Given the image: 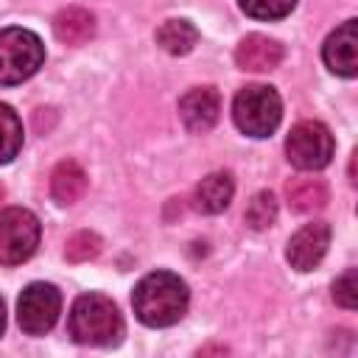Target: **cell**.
I'll return each instance as SVG.
<instances>
[{
	"label": "cell",
	"instance_id": "cell-1",
	"mask_svg": "<svg viewBox=\"0 0 358 358\" xmlns=\"http://www.w3.org/2000/svg\"><path fill=\"white\" fill-rule=\"evenodd\" d=\"M190 291L179 274L151 271L145 274L131 294L134 313L148 327H171L187 313Z\"/></svg>",
	"mask_w": 358,
	"mask_h": 358
},
{
	"label": "cell",
	"instance_id": "cell-2",
	"mask_svg": "<svg viewBox=\"0 0 358 358\" xmlns=\"http://www.w3.org/2000/svg\"><path fill=\"white\" fill-rule=\"evenodd\" d=\"M67 330L73 341L90 347L117 344L123 336V319L117 305L103 294H81L67 316Z\"/></svg>",
	"mask_w": 358,
	"mask_h": 358
},
{
	"label": "cell",
	"instance_id": "cell-3",
	"mask_svg": "<svg viewBox=\"0 0 358 358\" xmlns=\"http://www.w3.org/2000/svg\"><path fill=\"white\" fill-rule=\"evenodd\" d=\"M235 126L249 137H268L282 120V101L268 84H246L232 103Z\"/></svg>",
	"mask_w": 358,
	"mask_h": 358
},
{
	"label": "cell",
	"instance_id": "cell-4",
	"mask_svg": "<svg viewBox=\"0 0 358 358\" xmlns=\"http://www.w3.org/2000/svg\"><path fill=\"white\" fill-rule=\"evenodd\" d=\"M45 62L42 39L28 28H3L0 31V84L14 87L31 78Z\"/></svg>",
	"mask_w": 358,
	"mask_h": 358
},
{
	"label": "cell",
	"instance_id": "cell-5",
	"mask_svg": "<svg viewBox=\"0 0 358 358\" xmlns=\"http://www.w3.org/2000/svg\"><path fill=\"white\" fill-rule=\"evenodd\" d=\"M39 218L25 207H8L0 213V266L25 263L39 246Z\"/></svg>",
	"mask_w": 358,
	"mask_h": 358
},
{
	"label": "cell",
	"instance_id": "cell-6",
	"mask_svg": "<svg viewBox=\"0 0 358 358\" xmlns=\"http://www.w3.org/2000/svg\"><path fill=\"white\" fill-rule=\"evenodd\" d=\"M333 134L324 123L319 120H299L288 137H285V154L288 162L299 171H319L330 162L333 157Z\"/></svg>",
	"mask_w": 358,
	"mask_h": 358
},
{
	"label": "cell",
	"instance_id": "cell-7",
	"mask_svg": "<svg viewBox=\"0 0 358 358\" xmlns=\"http://www.w3.org/2000/svg\"><path fill=\"white\" fill-rule=\"evenodd\" d=\"M62 310V294L50 282H31L17 302V322L28 336H45Z\"/></svg>",
	"mask_w": 358,
	"mask_h": 358
},
{
	"label": "cell",
	"instance_id": "cell-8",
	"mask_svg": "<svg viewBox=\"0 0 358 358\" xmlns=\"http://www.w3.org/2000/svg\"><path fill=\"white\" fill-rule=\"evenodd\" d=\"M327 246H330V227L324 221H310L291 235L285 257L296 271H313L322 263Z\"/></svg>",
	"mask_w": 358,
	"mask_h": 358
},
{
	"label": "cell",
	"instance_id": "cell-9",
	"mask_svg": "<svg viewBox=\"0 0 358 358\" xmlns=\"http://www.w3.org/2000/svg\"><path fill=\"white\" fill-rule=\"evenodd\" d=\"M322 59L324 64L344 78H352L358 73V22L347 20L341 22L322 45Z\"/></svg>",
	"mask_w": 358,
	"mask_h": 358
},
{
	"label": "cell",
	"instance_id": "cell-10",
	"mask_svg": "<svg viewBox=\"0 0 358 358\" xmlns=\"http://www.w3.org/2000/svg\"><path fill=\"white\" fill-rule=\"evenodd\" d=\"M221 112V98L215 87H193L179 98V117L187 131L204 134L215 126Z\"/></svg>",
	"mask_w": 358,
	"mask_h": 358
},
{
	"label": "cell",
	"instance_id": "cell-11",
	"mask_svg": "<svg viewBox=\"0 0 358 358\" xmlns=\"http://www.w3.org/2000/svg\"><path fill=\"white\" fill-rule=\"evenodd\" d=\"M282 62V45L263 34H249L235 48V64L246 73H266Z\"/></svg>",
	"mask_w": 358,
	"mask_h": 358
},
{
	"label": "cell",
	"instance_id": "cell-12",
	"mask_svg": "<svg viewBox=\"0 0 358 358\" xmlns=\"http://www.w3.org/2000/svg\"><path fill=\"white\" fill-rule=\"evenodd\" d=\"M232 193H235V182L229 173L224 171H215V173H207L199 185H196V193H193V201H196V210L201 213H224L232 201Z\"/></svg>",
	"mask_w": 358,
	"mask_h": 358
},
{
	"label": "cell",
	"instance_id": "cell-13",
	"mask_svg": "<svg viewBox=\"0 0 358 358\" xmlns=\"http://www.w3.org/2000/svg\"><path fill=\"white\" fill-rule=\"evenodd\" d=\"M53 34L64 45H84L95 36V17L81 6L62 8L53 17Z\"/></svg>",
	"mask_w": 358,
	"mask_h": 358
},
{
	"label": "cell",
	"instance_id": "cell-14",
	"mask_svg": "<svg viewBox=\"0 0 358 358\" xmlns=\"http://www.w3.org/2000/svg\"><path fill=\"white\" fill-rule=\"evenodd\" d=\"M285 199L296 213H313L327 204V185L313 176H294L285 182Z\"/></svg>",
	"mask_w": 358,
	"mask_h": 358
},
{
	"label": "cell",
	"instance_id": "cell-15",
	"mask_svg": "<svg viewBox=\"0 0 358 358\" xmlns=\"http://www.w3.org/2000/svg\"><path fill=\"white\" fill-rule=\"evenodd\" d=\"M87 190V173L78 162L73 159H64L53 168V176H50V193L59 204H73L84 196Z\"/></svg>",
	"mask_w": 358,
	"mask_h": 358
},
{
	"label": "cell",
	"instance_id": "cell-16",
	"mask_svg": "<svg viewBox=\"0 0 358 358\" xmlns=\"http://www.w3.org/2000/svg\"><path fill=\"white\" fill-rule=\"evenodd\" d=\"M199 42V31L187 20H168L157 28V45L171 56H185Z\"/></svg>",
	"mask_w": 358,
	"mask_h": 358
},
{
	"label": "cell",
	"instance_id": "cell-17",
	"mask_svg": "<svg viewBox=\"0 0 358 358\" xmlns=\"http://www.w3.org/2000/svg\"><path fill=\"white\" fill-rule=\"evenodd\" d=\"M22 148V120L8 103H0V165L11 162Z\"/></svg>",
	"mask_w": 358,
	"mask_h": 358
},
{
	"label": "cell",
	"instance_id": "cell-18",
	"mask_svg": "<svg viewBox=\"0 0 358 358\" xmlns=\"http://www.w3.org/2000/svg\"><path fill=\"white\" fill-rule=\"evenodd\" d=\"M243 218H246V224L252 229H268L274 224V218H277V199H274V193H268V190L255 193L249 207H246V213H243Z\"/></svg>",
	"mask_w": 358,
	"mask_h": 358
},
{
	"label": "cell",
	"instance_id": "cell-19",
	"mask_svg": "<svg viewBox=\"0 0 358 358\" xmlns=\"http://www.w3.org/2000/svg\"><path fill=\"white\" fill-rule=\"evenodd\" d=\"M243 14L252 20H282L285 14L294 11L296 0H238Z\"/></svg>",
	"mask_w": 358,
	"mask_h": 358
},
{
	"label": "cell",
	"instance_id": "cell-20",
	"mask_svg": "<svg viewBox=\"0 0 358 358\" xmlns=\"http://www.w3.org/2000/svg\"><path fill=\"white\" fill-rule=\"evenodd\" d=\"M101 252V238L95 232H76L67 246H64V257L70 263H84V260H92L95 255Z\"/></svg>",
	"mask_w": 358,
	"mask_h": 358
},
{
	"label": "cell",
	"instance_id": "cell-21",
	"mask_svg": "<svg viewBox=\"0 0 358 358\" xmlns=\"http://www.w3.org/2000/svg\"><path fill=\"white\" fill-rule=\"evenodd\" d=\"M333 299H336L341 308H347V310H352V308H355V302H358L355 268H347V271L333 282Z\"/></svg>",
	"mask_w": 358,
	"mask_h": 358
},
{
	"label": "cell",
	"instance_id": "cell-22",
	"mask_svg": "<svg viewBox=\"0 0 358 358\" xmlns=\"http://www.w3.org/2000/svg\"><path fill=\"white\" fill-rule=\"evenodd\" d=\"M3 330H6V302L0 299V336H3Z\"/></svg>",
	"mask_w": 358,
	"mask_h": 358
},
{
	"label": "cell",
	"instance_id": "cell-23",
	"mask_svg": "<svg viewBox=\"0 0 358 358\" xmlns=\"http://www.w3.org/2000/svg\"><path fill=\"white\" fill-rule=\"evenodd\" d=\"M3 199H6V187L0 185V204H3Z\"/></svg>",
	"mask_w": 358,
	"mask_h": 358
}]
</instances>
